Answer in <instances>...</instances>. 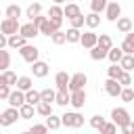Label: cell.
<instances>
[{
  "label": "cell",
  "instance_id": "38",
  "mask_svg": "<svg viewBox=\"0 0 134 134\" xmlns=\"http://www.w3.org/2000/svg\"><path fill=\"white\" fill-rule=\"evenodd\" d=\"M54 103L61 105V107L69 105V92H57V94H54Z\"/></svg>",
  "mask_w": 134,
  "mask_h": 134
},
{
  "label": "cell",
  "instance_id": "47",
  "mask_svg": "<svg viewBox=\"0 0 134 134\" xmlns=\"http://www.w3.org/2000/svg\"><path fill=\"white\" fill-rule=\"evenodd\" d=\"M8 94H10V88H8V86H2V88H0V100H6Z\"/></svg>",
  "mask_w": 134,
  "mask_h": 134
},
{
  "label": "cell",
  "instance_id": "7",
  "mask_svg": "<svg viewBox=\"0 0 134 134\" xmlns=\"http://www.w3.org/2000/svg\"><path fill=\"white\" fill-rule=\"evenodd\" d=\"M17 119H19V111L8 107L6 111H2V113H0V128H8V126H13Z\"/></svg>",
  "mask_w": 134,
  "mask_h": 134
},
{
  "label": "cell",
  "instance_id": "4",
  "mask_svg": "<svg viewBox=\"0 0 134 134\" xmlns=\"http://www.w3.org/2000/svg\"><path fill=\"white\" fill-rule=\"evenodd\" d=\"M19 27H21V23H19L17 19H6V17H4V19L0 21V34L6 36V38L19 34Z\"/></svg>",
  "mask_w": 134,
  "mask_h": 134
},
{
  "label": "cell",
  "instance_id": "52",
  "mask_svg": "<svg viewBox=\"0 0 134 134\" xmlns=\"http://www.w3.org/2000/svg\"><path fill=\"white\" fill-rule=\"evenodd\" d=\"M0 15H2V10H0Z\"/></svg>",
  "mask_w": 134,
  "mask_h": 134
},
{
  "label": "cell",
  "instance_id": "1",
  "mask_svg": "<svg viewBox=\"0 0 134 134\" xmlns=\"http://www.w3.org/2000/svg\"><path fill=\"white\" fill-rule=\"evenodd\" d=\"M61 126L65 128H82L84 126V115H80L77 111H67L61 115Z\"/></svg>",
  "mask_w": 134,
  "mask_h": 134
},
{
  "label": "cell",
  "instance_id": "33",
  "mask_svg": "<svg viewBox=\"0 0 134 134\" xmlns=\"http://www.w3.org/2000/svg\"><path fill=\"white\" fill-rule=\"evenodd\" d=\"M121 57H124V54H121V50H119V48H115V46L107 52V59L111 61V65H117V63L121 61Z\"/></svg>",
  "mask_w": 134,
  "mask_h": 134
},
{
  "label": "cell",
  "instance_id": "9",
  "mask_svg": "<svg viewBox=\"0 0 134 134\" xmlns=\"http://www.w3.org/2000/svg\"><path fill=\"white\" fill-rule=\"evenodd\" d=\"M48 71H50V67H48L46 61H40V59H38L36 63H31V73H34V77H46Z\"/></svg>",
  "mask_w": 134,
  "mask_h": 134
},
{
  "label": "cell",
  "instance_id": "23",
  "mask_svg": "<svg viewBox=\"0 0 134 134\" xmlns=\"http://www.w3.org/2000/svg\"><path fill=\"white\" fill-rule=\"evenodd\" d=\"M23 96H25V105H29V107H36V105L40 103V92H38V90H34V88H31V90H27Z\"/></svg>",
  "mask_w": 134,
  "mask_h": 134
},
{
  "label": "cell",
  "instance_id": "34",
  "mask_svg": "<svg viewBox=\"0 0 134 134\" xmlns=\"http://www.w3.org/2000/svg\"><path fill=\"white\" fill-rule=\"evenodd\" d=\"M54 31H61V29H57V27H54V25H52V23H50L48 19H46V23H44V25H42V27L38 29V34H44V36H48V38H50V36L54 34Z\"/></svg>",
  "mask_w": 134,
  "mask_h": 134
},
{
  "label": "cell",
  "instance_id": "28",
  "mask_svg": "<svg viewBox=\"0 0 134 134\" xmlns=\"http://www.w3.org/2000/svg\"><path fill=\"white\" fill-rule=\"evenodd\" d=\"M98 23H100V17H98V15H94V13H90V15H86V17H84V25H88V27H90V31H92L94 27H98Z\"/></svg>",
  "mask_w": 134,
  "mask_h": 134
},
{
  "label": "cell",
  "instance_id": "21",
  "mask_svg": "<svg viewBox=\"0 0 134 134\" xmlns=\"http://www.w3.org/2000/svg\"><path fill=\"white\" fill-rule=\"evenodd\" d=\"M4 15H6V19H17V21H19V17L23 15V10H21L19 4H8L6 10H4Z\"/></svg>",
  "mask_w": 134,
  "mask_h": 134
},
{
  "label": "cell",
  "instance_id": "24",
  "mask_svg": "<svg viewBox=\"0 0 134 134\" xmlns=\"http://www.w3.org/2000/svg\"><path fill=\"white\" fill-rule=\"evenodd\" d=\"M80 13H82V10H80V6H77V4H73V2L63 6V17H67V19H73V17H77Z\"/></svg>",
  "mask_w": 134,
  "mask_h": 134
},
{
  "label": "cell",
  "instance_id": "40",
  "mask_svg": "<svg viewBox=\"0 0 134 134\" xmlns=\"http://www.w3.org/2000/svg\"><path fill=\"white\" fill-rule=\"evenodd\" d=\"M119 98H121L124 103H132V98H134V90H132V88H121Z\"/></svg>",
  "mask_w": 134,
  "mask_h": 134
},
{
  "label": "cell",
  "instance_id": "26",
  "mask_svg": "<svg viewBox=\"0 0 134 134\" xmlns=\"http://www.w3.org/2000/svg\"><path fill=\"white\" fill-rule=\"evenodd\" d=\"M38 115H42V117H48V115H52V105H48V103H38L36 105V109H34Z\"/></svg>",
  "mask_w": 134,
  "mask_h": 134
},
{
  "label": "cell",
  "instance_id": "49",
  "mask_svg": "<svg viewBox=\"0 0 134 134\" xmlns=\"http://www.w3.org/2000/svg\"><path fill=\"white\" fill-rule=\"evenodd\" d=\"M126 42L134 46V34H132V31H130V34H126Z\"/></svg>",
  "mask_w": 134,
  "mask_h": 134
},
{
  "label": "cell",
  "instance_id": "35",
  "mask_svg": "<svg viewBox=\"0 0 134 134\" xmlns=\"http://www.w3.org/2000/svg\"><path fill=\"white\" fill-rule=\"evenodd\" d=\"M105 6H107V0H92V2H90V8H92V13H94V15L103 13V10H105Z\"/></svg>",
  "mask_w": 134,
  "mask_h": 134
},
{
  "label": "cell",
  "instance_id": "45",
  "mask_svg": "<svg viewBox=\"0 0 134 134\" xmlns=\"http://www.w3.org/2000/svg\"><path fill=\"white\" fill-rule=\"evenodd\" d=\"M100 134H117V128H115V124H111V121H105V126L98 130Z\"/></svg>",
  "mask_w": 134,
  "mask_h": 134
},
{
  "label": "cell",
  "instance_id": "39",
  "mask_svg": "<svg viewBox=\"0 0 134 134\" xmlns=\"http://www.w3.org/2000/svg\"><path fill=\"white\" fill-rule=\"evenodd\" d=\"M105 121H107V119H105L103 115H92V117H90V126H92L94 130H100V128L105 126Z\"/></svg>",
  "mask_w": 134,
  "mask_h": 134
},
{
  "label": "cell",
  "instance_id": "20",
  "mask_svg": "<svg viewBox=\"0 0 134 134\" xmlns=\"http://www.w3.org/2000/svg\"><path fill=\"white\" fill-rule=\"evenodd\" d=\"M38 15H42V4L40 2H34V4H29L27 8H25V17L31 21V19H36Z\"/></svg>",
  "mask_w": 134,
  "mask_h": 134
},
{
  "label": "cell",
  "instance_id": "29",
  "mask_svg": "<svg viewBox=\"0 0 134 134\" xmlns=\"http://www.w3.org/2000/svg\"><path fill=\"white\" fill-rule=\"evenodd\" d=\"M80 36H82V31L80 29H67L65 31V42H69V44H75V42H80Z\"/></svg>",
  "mask_w": 134,
  "mask_h": 134
},
{
  "label": "cell",
  "instance_id": "10",
  "mask_svg": "<svg viewBox=\"0 0 134 134\" xmlns=\"http://www.w3.org/2000/svg\"><path fill=\"white\" fill-rule=\"evenodd\" d=\"M6 103H8L10 109H19L21 105H25V96H23V92H19V90H10Z\"/></svg>",
  "mask_w": 134,
  "mask_h": 134
},
{
  "label": "cell",
  "instance_id": "37",
  "mask_svg": "<svg viewBox=\"0 0 134 134\" xmlns=\"http://www.w3.org/2000/svg\"><path fill=\"white\" fill-rule=\"evenodd\" d=\"M117 84H119L121 88H130V84H132V75L126 73V71H121V75L117 77Z\"/></svg>",
  "mask_w": 134,
  "mask_h": 134
},
{
  "label": "cell",
  "instance_id": "31",
  "mask_svg": "<svg viewBox=\"0 0 134 134\" xmlns=\"http://www.w3.org/2000/svg\"><path fill=\"white\" fill-rule=\"evenodd\" d=\"M44 126H46L48 130H59V128H61V117H57V115L52 113V115H48V117H46Z\"/></svg>",
  "mask_w": 134,
  "mask_h": 134
},
{
  "label": "cell",
  "instance_id": "18",
  "mask_svg": "<svg viewBox=\"0 0 134 134\" xmlns=\"http://www.w3.org/2000/svg\"><path fill=\"white\" fill-rule=\"evenodd\" d=\"M132 27H134V23H132L130 17H119V19H117V29H119L121 34H130Z\"/></svg>",
  "mask_w": 134,
  "mask_h": 134
},
{
  "label": "cell",
  "instance_id": "51",
  "mask_svg": "<svg viewBox=\"0 0 134 134\" xmlns=\"http://www.w3.org/2000/svg\"><path fill=\"white\" fill-rule=\"evenodd\" d=\"M19 134H27V132H19Z\"/></svg>",
  "mask_w": 134,
  "mask_h": 134
},
{
  "label": "cell",
  "instance_id": "8",
  "mask_svg": "<svg viewBox=\"0 0 134 134\" xmlns=\"http://www.w3.org/2000/svg\"><path fill=\"white\" fill-rule=\"evenodd\" d=\"M119 15H121V6L117 4V2H107V6H105V17H107V21H117L119 19Z\"/></svg>",
  "mask_w": 134,
  "mask_h": 134
},
{
  "label": "cell",
  "instance_id": "2",
  "mask_svg": "<svg viewBox=\"0 0 134 134\" xmlns=\"http://www.w3.org/2000/svg\"><path fill=\"white\" fill-rule=\"evenodd\" d=\"M111 124H115V128H121V126L132 124V117H130V113L124 107H115L111 111Z\"/></svg>",
  "mask_w": 134,
  "mask_h": 134
},
{
  "label": "cell",
  "instance_id": "30",
  "mask_svg": "<svg viewBox=\"0 0 134 134\" xmlns=\"http://www.w3.org/2000/svg\"><path fill=\"white\" fill-rule=\"evenodd\" d=\"M17 111H19V119H31V117H34V113H36V111H34V107H29V105H21Z\"/></svg>",
  "mask_w": 134,
  "mask_h": 134
},
{
  "label": "cell",
  "instance_id": "36",
  "mask_svg": "<svg viewBox=\"0 0 134 134\" xmlns=\"http://www.w3.org/2000/svg\"><path fill=\"white\" fill-rule=\"evenodd\" d=\"M2 77H4V82H6V86H8V88L17 84V73H15V71H10V69H6V71L2 73Z\"/></svg>",
  "mask_w": 134,
  "mask_h": 134
},
{
  "label": "cell",
  "instance_id": "5",
  "mask_svg": "<svg viewBox=\"0 0 134 134\" xmlns=\"http://www.w3.org/2000/svg\"><path fill=\"white\" fill-rule=\"evenodd\" d=\"M19 54H21L23 61H27V63H36L38 57H40V50H38L34 44H25L23 48H19Z\"/></svg>",
  "mask_w": 134,
  "mask_h": 134
},
{
  "label": "cell",
  "instance_id": "27",
  "mask_svg": "<svg viewBox=\"0 0 134 134\" xmlns=\"http://www.w3.org/2000/svg\"><path fill=\"white\" fill-rule=\"evenodd\" d=\"M10 67V52L8 50H0V73H4Z\"/></svg>",
  "mask_w": 134,
  "mask_h": 134
},
{
  "label": "cell",
  "instance_id": "46",
  "mask_svg": "<svg viewBox=\"0 0 134 134\" xmlns=\"http://www.w3.org/2000/svg\"><path fill=\"white\" fill-rule=\"evenodd\" d=\"M119 50H121V54H132V57H134V46H132V44H128L126 40L121 42V46H119Z\"/></svg>",
  "mask_w": 134,
  "mask_h": 134
},
{
  "label": "cell",
  "instance_id": "22",
  "mask_svg": "<svg viewBox=\"0 0 134 134\" xmlns=\"http://www.w3.org/2000/svg\"><path fill=\"white\" fill-rule=\"evenodd\" d=\"M25 44H27V42H25V40H23L19 34H15V36L6 38V46H8V48H17V50H19V48H23Z\"/></svg>",
  "mask_w": 134,
  "mask_h": 134
},
{
  "label": "cell",
  "instance_id": "48",
  "mask_svg": "<svg viewBox=\"0 0 134 134\" xmlns=\"http://www.w3.org/2000/svg\"><path fill=\"white\" fill-rule=\"evenodd\" d=\"M119 130H121V134H132V132H134V124H128V126H121Z\"/></svg>",
  "mask_w": 134,
  "mask_h": 134
},
{
  "label": "cell",
  "instance_id": "13",
  "mask_svg": "<svg viewBox=\"0 0 134 134\" xmlns=\"http://www.w3.org/2000/svg\"><path fill=\"white\" fill-rule=\"evenodd\" d=\"M54 84H57V92H67V86H69V75L67 71H59L54 75Z\"/></svg>",
  "mask_w": 134,
  "mask_h": 134
},
{
  "label": "cell",
  "instance_id": "16",
  "mask_svg": "<svg viewBox=\"0 0 134 134\" xmlns=\"http://www.w3.org/2000/svg\"><path fill=\"white\" fill-rule=\"evenodd\" d=\"M105 92H107L109 96L117 98V96H119V92H121V86H119L115 80H107V82H105Z\"/></svg>",
  "mask_w": 134,
  "mask_h": 134
},
{
  "label": "cell",
  "instance_id": "14",
  "mask_svg": "<svg viewBox=\"0 0 134 134\" xmlns=\"http://www.w3.org/2000/svg\"><path fill=\"white\" fill-rule=\"evenodd\" d=\"M80 44L84 46V48H94L96 46V34L94 31H84L82 36H80Z\"/></svg>",
  "mask_w": 134,
  "mask_h": 134
},
{
  "label": "cell",
  "instance_id": "50",
  "mask_svg": "<svg viewBox=\"0 0 134 134\" xmlns=\"http://www.w3.org/2000/svg\"><path fill=\"white\" fill-rule=\"evenodd\" d=\"M4 48H6V36L0 34V50H4Z\"/></svg>",
  "mask_w": 134,
  "mask_h": 134
},
{
  "label": "cell",
  "instance_id": "11",
  "mask_svg": "<svg viewBox=\"0 0 134 134\" xmlns=\"http://www.w3.org/2000/svg\"><path fill=\"white\" fill-rule=\"evenodd\" d=\"M19 36L27 42V40H34V38H36V36H40V34H38V29H36V27L27 21V23H23V25L19 27Z\"/></svg>",
  "mask_w": 134,
  "mask_h": 134
},
{
  "label": "cell",
  "instance_id": "15",
  "mask_svg": "<svg viewBox=\"0 0 134 134\" xmlns=\"http://www.w3.org/2000/svg\"><path fill=\"white\" fill-rule=\"evenodd\" d=\"M15 86H17V90H19V92H23V94H25L27 90H31V88H34V80H31L29 75H19Z\"/></svg>",
  "mask_w": 134,
  "mask_h": 134
},
{
  "label": "cell",
  "instance_id": "43",
  "mask_svg": "<svg viewBox=\"0 0 134 134\" xmlns=\"http://www.w3.org/2000/svg\"><path fill=\"white\" fill-rule=\"evenodd\" d=\"M71 21V29H82L84 27V15L80 13L77 17H73V19H69Z\"/></svg>",
  "mask_w": 134,
  "mask_h": 134
},
{
  "label": "cell",
  "instance_id": "6",
  "mask_svg": "<svg viewBox=\"0 0 134 134\" xmlns=\"http://www.w3.org/2000/svg\"><path fill=\"white\" fill-rule=\"evenodd\" d=\"M57 29H61V25H63V8L59 6V4H52L50 6V10H48V17H46Z\"/></svg>",
  "mask_w": 134,
  "mask_h": 134
},
{
  "label": "cell",
  "instance_id": "25",
  "mask_svg": "<svg viewBox=\"0 0 134 134\" xmlns=\"http://www.w3.org/2000/svg\"><path fill=\"white\" fill-rule=\"evenodd\" d=\"M54 94H57V90H52V88H44V90H40V100L52 105V103H54Z\"/></svg>",
  "mask_w": 134,
  "mask_h": 134
},
{
  "label": "cell",
  "instance_id": "12",
  "mask_svg": "<svg viewBox=\"0 0 134 134\" xmlns=\"http://www.w3.org/2000/svg\"><path fill=\"white\" fill-rule=\"evenodd\" d=\"M69 103L75 109H82L86 105V90H77V92H69Z\"/></svg>",
  "mask_w": 134,
  "mask_h": 134
},
{
  "label": "cell",
  "instance_id": "42",
  "mask_svg": "<svg viewBox=\"0 0 134 134\" xmlns=\"http://www.w3.org/2000/svg\"><path fill=\"white\" fill-rule=\"evenodd\" d=\"M107 75H109V80H115V82H117V77L121 75V69H119V65H111V67L107 69Z\"/></svg>",
  "mask_w": 134,
  "mask_h": 134
},
{
  "label": "cell",
  "instance_id": "44",
  "mask_svg": "<svg viewBox=\"0 0 134 134\" xmlns=\"http://www.w3.org/2000/svg\"><path fill=\"white\" fill-rule=\"evenodd\" d=\"M50 40H52V44H57V46L65 44V31H54V34L50 36Z\"/></svg>",
  "mask_w": 134,
  "mask_h": 134
},
{
  "label": "cell",
  "instance_id": "17",
  "mask_svg": "<svg viewBox=\"0 0 134 134\" xmlns=\"http://www.w3.org/2000/svg\"><path fill=\"white\" fill-rule=\"evenodd\" d=\"M96 46L103 48V50H111V48H113V40H111V36H109V34H100V36H96Z\"/></svg>",
  "mask_w": 134,
  "mask_h": 134
},
{
  "label": "cell",
  "instance_id": "3",
  "mask_svg": "<svg viewBox=\"0 0 134 134\" xmlns=\"http://www.w3.org/2000/svg\"><path fill=\"white\" fill-rule=\"evenodd\" d=\"M88 84V75L77 71L73 75H69V86H67V92H77V90H84Z\"/></svg>",
  "mask_w": 134,
  "mask_h": 134
},
{
  "label": "cell",
  "instance_id": "41",
  "mask_svg": "<svg viewBox=\"0 0 134 134\" xmlns=\"http://www.w3.org/2000/svg\"><path fill=\"white\" fill-rule=\"evenodd\" d=\"M27 134H48V128H46L44 124H34V126L27 130Z\"/></svg>",
  "mask_w": 134,
  "mask_h": 134
},
{
  "label": "cell",
  "instance_id": "19",
  "mask_svg": "<svg viewBox=\"0 0 134 134\" xmlns=\"http://www.w3.org/2000/svg\"><path fill=\"white\" fill-rule=\"evenodd\" d=\"M117 65H119V69H121V71L130 73V71L134 69V57H132V54H124V57H121V61H119Z\"/></svg>",
  "mask_w": 134,
  "mask_h": 134
},
{
  "label": "cell",
  "instance_id": "32",
  "mask_svg": "<svg viewBox=\"0 0 134 134\" xmlns=\"http://www.w3.org/2000/svg\"><path fill=\"white\" fill-rule=\"evenodd\" d=\"M107 52L109 50H103V48L94 46V48H90V59L92 61H103V59H107Z\"/></svg>",
  "mask_w": 134,
  "mask_h": 134
}]
</instances>
